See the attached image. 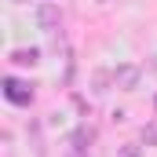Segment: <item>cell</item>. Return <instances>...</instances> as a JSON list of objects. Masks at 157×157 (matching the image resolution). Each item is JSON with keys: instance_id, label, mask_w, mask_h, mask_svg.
Masks as SVG:
<instances>
[{"instance_id": "cell-1", "label": "cell", "mask_w": 157, "mask_h": 157, "mask_svg": "<svg viewBox=\"0 0 157 157\" xmlns=\"http://www.w3.org/2000/svg\"><path fill=\"white\" fill-rule=\"evenodd\" d=\"M4 95H7V102H15V106H29V102H33V88L22 84V80H15V77H4Z\"/></svg>"}, {"instance_id": "cell-2", "label": "cell", "mask_w": 157, "mask_h": 157, "mask_svg": "<svg viewBox=\"0 0 157 157\" xmlns=\"http://www.w3.org/2000/svg\"><path fill=\"white\" fill-rule=\"evenodd\" d=\"M91 143H95V128H91V124H80L77 132L70 135V146H73V150H88Z\"/></svg>"}, {"instance_id": "cell-3", "label": "cell", "mask_w": 157, "mask_h": 157, "mask_svg": "<svg viewBox=\"0 0 157 157\" xmlns=\"http://www.w3.org/2000/svg\"><path fill=\"white\" fill-rule=\"evenodd\" d=\"M113 80H117L121 88H135V84H139V66H132V62H124V66H117V73H113Z\"/></svg>"}, {"instance_id": "cell-4", "label": "cell", "mask_w": 157, "mask_h": 157, "mask_svg": "<svg viewBox=\"0 0 157 157\" xmlns=\"http://www.w3.org/2000/svg\"><path fill=\"white\" fill-rule=\"evenodd\" d=\"M37 22H40V29H55V26L62 22V15H59L55 4H44V7L37 11Z\"/></svg>"}, {"instance_id": "cell-5", "label": "cell", "mask_w": 157, "mask_h": 157, "mask_svg": "<svg viewBox=\"0 0 157 157\" xmlns=\"http://www.w3.org/2000/svg\"><path fill=\"white\" fill-rule=\"evenodd\" d=\"M37 59H40L37 48H15V51H11V62H15V66H37Z\"/></svg>"}, {"instance_id": "cell-6", "label": "cell", "mask_w": 157, "mask_h": 157, "mask_svg": "<svg viewBox=\"0 0 157 157\" xmlns=\"http://www.w3.org/2000/svg\"><path fill=\"white\" fill-rule=\"evenodd\" d=\"M106 84H110V73L99 70V73H95V91H106Z\"/></svg>"}, {"instance_id": "cell-7", "label": "cell", "mask_w": 157, "mask_h": 157, "mask_svg": "<svg viewBox=\"0 0 157 157\" xmlns=\"http://www.w3.org/2000/svg\"><path fill=\"white\" fill-rule=\"evenodd\" d=\"M143 139H146V143H150V146H157V124H150V128H146V132H143Z\"/></svg>"}, {"instance_id": "cell-8", "label": "cell", "mask_w": 157, "mask_h": 157, "mask_svg": "<svg viewBox=\"0 0 157 157\" xmlns=\"http://www.w3.org/2000/svg\"><path fill=\"white\" fill-rule=\"evenodd\" d=\"M117 157H143V150H139V146H121Z\"/></svg>"}, {"instance_id": "cell-9", "label": "cell", "mask_w": 157, "mask_h": 157, "mask_svg": "<svg viewBox=\"0 0 157 157\" xmlns=\"http://www.w3.org/2000/svg\"><path fill=\"white\" fill-rule=\"evenodd\" d=\"M73 157H84V150H77V154H73Z\"/></svg>"}, {"instance_id": "cell-10", "label": "cell", "mask_w": 157, "mask_h": 157, "mask_svg": "<svg viewBox=\"0 0 157 157\" xmlns=\"http://www.w3.org/2000/svg\"><path fill=\"white\" fill-rule=\"evenodd\" d=\"M154 106H157V99H154Z\"/></svg>"}]
</instances>
